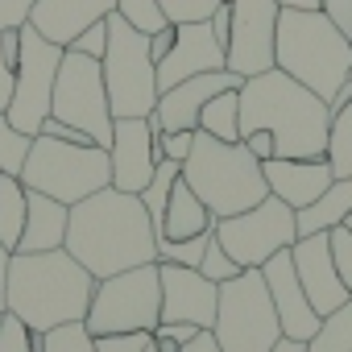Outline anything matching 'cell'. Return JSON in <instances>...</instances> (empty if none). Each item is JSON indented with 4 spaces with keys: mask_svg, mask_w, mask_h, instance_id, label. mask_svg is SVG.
<instances>
[{
    "mask_svg": "<svg viewBox=\"0 0 352 352\" xmlns=\"http://www.w3.org/2000/svg\"><path fill=\"white\" fill-rule=\"evenodd\" d=\"M319 9H323V13L344 30V38L352 42V0H319Z\"/></svg>",
    "mask_w": 352,
    "mask_h": 352,
    "instance_id": "cell-42",
    "label": "cell"
},
{
    "mask_svg": "<svg viewBox=\"0 0 352 352\" xmlns=\"http://www.w3.org/2000/svg\"><path fill=\"white\" fill-rule=\"evenodd\" d=\"M96 282L157 261V232L141 195L104 187L71 208L67 245H63Z\"/></svg>",
    "mask_w": 352,
    "mask_h": 352,
    "instance_id": "cell-1",
    "label": "cell"
},
{
    "mask_svg": "<svg viewBox=\"0 0 352 352\" xmlns=\"http://www.w3.org/2000/svg\"><path fill=\"white\" fill-rule=\"evenodd\" d=\"M261 278H265V290H270V298H274V311H278L282 336L307 344V340L315 336V327H319L323 315L311 307V298H307V290H302V282H298V274H294V257H290V249L274 253V257L261 265Z\"/></svg>",
    "mask_w": 352,
    "mask_h": 352,
    "instance_id": "cell-16",
    "label": "cell"
},
{
    "mask_svg": "<svg viewBox=\"0 0 352 352\" xmlns=\"http://www.w3.org/2000/svg\"><path fill=\"white\" fill-rule=\"evenodd\" d=\"M195 331H204V327H195V323H157V331H153V340H170V344H187Z\"/></svg>",
    "mask_w": 352,
    "mask_h": 352,
    "instance_id": "cell-44",
    "label": "cell"
},
{
    "mask_svg": "<svg viewBox=\"0 0 352 352\" xmlns=\"http://www.w3.org/2000/svg\"><path fill=\"white\" fill-rule=\"evenodd\" d=\"M162 274V323H195L212 331L216 307H220V286L208 282L195 265H174L157 261Z\"/></svg>",
    "mask_w": 352,
    "mask_h": 352,
    "instance_id": "cell-15",
    "label": "cell"
},
{
    "mask_svg": "<svg viewBox=\"0 0 352 352\" xmlns=\"http://www.w3.org/2000/svg\"><path fill=\"white\" fill-rule=\"evenodd\" d=\"M183 183L204 199V208L216 220L236 216V212H245V208H253L270 195L265 170L249 153L245 141L228 145V141H216L199 129H195V145L183 162Z\"/></svg>",
    "mask_w": 352,
    "mask_h": 352,
    "instance_id": "cell-5",
    "label": "cell"
},
{
    "mask_svg": "<svg viewBox=\"0 0 352 352\" xmlns=\"http://www.w3.org/2000/svg\"><path fill=\"white\" fill-rule=\"evenodd\" d=\"M348 79H352V71H348Z\"/></svg>",
    "mask_w": 352,
    "mask_h": 352,
    "instance_id": "cell-55",
    "label": "cell"
},
{
    "mask_svg": "<svg viewBox=\"0 0 352 352\" xmlns=\"http://www.w3.org/2000/svg\"><path fill=\"white\" fill-rule=\"evenodd\" d=\"M153 133H157L153 116H120V120H112L108 162H112V187L116 191L141 195L145 183L153 179V170L162 162Z\"/></svg>",
    "mask_w": 352,
    "mask_h": 352,
    "instance_id": "cell-14",
    "label": "cell"
},
{
    "mask_svg": "<svg viewBox=\"0 0 352 352\" xmlns=\"http://www.w3.org/2000/svg\"><path fill=\"white\" fill-rule=\"evenodd\" d=\"M216 228V216L204 208V199L183 183V170H179V183H174L170 199H166V216H162V228L157 236L166 241H191V236H204Z\"/></svg>",
    "mask_w": 352,
    "mask_h": 352,
    "instance_id": "cell-23",
    "label": "cell"
},
{
    "mask_svg": "<svg viewBox=\"0 0 352 352\" xmlns=\"http://www.w3.org/2000/svg\"><path fill=\"white\" fill-rule=\"evenodd\" d=\"M112 116H153L157 108V63L149 54V34L133 30L120 13L108 17V50L100 58Z\"/></svg>",
    "mask_w": 352,
    "mask_h": 352,
    "instance_id": "cell-7",
    "label": "cell"
},
{
    "mask_svg": "<svg viewBox=\"0 0 352 352\" xmlns=\"http://www.w3.org/2000/svg\"><path fill=\"white\" fill-rule=\"evenodd\" d=\"M179 352H224V348L216 344V336H212V331H195V336H191Z\"/></svg>",
    "mask_w": 352,
    "mask_h": 352,
    "instance_id": "cell-48",
    "label": "cell"
},
{
    "mask_svg": "<svg viewBox=\"0 0 352 352\" xmlns=\"http://www.w3.org/2000/svg\"><path fill=\"white\" fill-rule=\"evenodd\" d=\"M245 79L241 75H232L228 67L224 71H204V75H191V79H183V83H174V87H166L162 96H157V108H153V124L157 129H195L199 124V112H204V104L212 100V96H220V91H228V87H241Z\"/></svg>",
    "mask_w": 352,
    "mask_h": 352,
    "instance_id": "cell-19",
    "label": "cell"
},
{
    "mask_svg": "<svg viewBox=\"0 0 352 352\" xmlns=\"http://www.w3.org/2000/svg\"><path fill=\"white\" fill-rule=\"evenodd\" d=\"M153 348H157V344H153Z\"/></svg>",
    "mask_w": 352,
    "mask_h": 352,
    "instance_id": "cell-56",
    "label": "cell"
},
{
    "mask_svg": "<svg viewBox=\"0 0 352 352\" xmlns=\"http://www.w3.org/2000/svg\"><path fill=\"white\" fill-rule=\"evenodd\" d=\"M352 216V179H331V187L307 204L302 212H294L298 220V236H315V232H331Z\"/></svg>",
    "mask_w": 352,
    "mask_h": 352,
    "instance_id": "cell-24",
    "label": "cell"
},
{
    "mask_svg": "<svg viewBox=\"0 0 352 352\" xmlns=\"http://www.w3.org/2000/svg\"><path fill=\"white\" fill-rule=\"evenodd\" d=\"M307 352H352V298L319 319L315 336L307 340Z\"/></svg>",
    "mask_w": 352,
    "mask_h": 352,
    "instance_id": "cell-28",
    "label": "cell"
},
{
    "mask_svg": "<svg viewBox=\"0 0 352 352\" xmlns=\"http://www.w3.org/2000/svg\"><path fill=\"white\" fill-rule=\"evenodd\" d=\"M179 170H183V162H170V157H162V162H157V170H153V179H149V183H145V191H141V204H145V212H149V224H153V232L162 228L166 199H170L174 183H179Z\"/></svg>",
    "mask_w": 352,
    "mask_h": 352,
    "instance_id": "cell-29",
    "label": "cell"
},
{
    "mask_svg": "<svg viewBox=\"0 0 352 352\" xmlns=\"http://www.w3.org/2000/svg\"><path fill=\"white\" fill-rule=\"evenodd\" d=\"M153 352H179V344H170V340H157V348Z\"/></svg>",
    "mask_w": 352,
    "mask_h": 352,
    "instance_id": "cell-53",
    "label": "cell"
},
{
    "mask_svg": "<svg viewBox=\"0 0 352 352\" xmlns=\"http://www.w3.org/2000/svg\"><path fill=\"white\" fill-rule=\"evenodd\" d=\"M331 257H336L340 282H344V290H348V298H352V232H348L344 224L331 228Z\"/></svg>",
    "mask_w": 352,
    "mask_h": 352,
    "instance_id": "cell-39",
    "label": "cell"
},
{
    "mask_svg": "<svg viewBox=\"0 0 352 352\" xmlns=\"http://www.w3.org/2000/svg\"><path fill=\"white\" fill-rule=\"evenodd\" d=\"M9 249L5 245H0V315H5V286H9Z\"/></svg>",
    "mask_w": 352,
    "mask_h": 352,
    "instance_id": "cell-50",
    "label": "cell"
},
{
    "mask_svg": "<svg viewBox=\"0 0 352 352\" xmlns=\"http://www.w3.org/2000/svg\"><path fill=\"white\" fill-rule=\"evenodd\" d=\"M208 241H212V232H204V236H191V241H166V236H157V261H174V265H195V270H199V261H204V249H208Z\"/></svg>",
    "mask_w": 352,
    "mask_h": 352,
    "instance_id": "cell-33",
    "label": "cell"
},
{
    "mask_svg": "<svg viewBox=\"0 0 352 352\" xmlns=\"http://www.w3.org/2000/svg\"><path fill=\"white\" fill-rule=\"evenodd\" d=\"M162 323V274L157 261L100 278L83 327L91 336L108 331H157Z\"/></svg>",
    "mask_w": 352,
    "mask_h": 352,
    "instance_id": "cell-9",
    "label": "cell"
},
{
    "mask_svg": "<svg viewBox=\"0 0 352 352\" xmlns=\"http://www.w3.org/2000/svg\"><path fill=\"white\" fill-rule=\"evenodd\" d=\"M30 141L21 129H13V120L0 108V174H17L21 179V166H25V153H30Z\"/></svg>",
    "mask_w": 352,
    "mask_h": 352,
    "instance_id": "cell-30",
    "label": "cell"
},
{
    "mask_svg": "<svg viewBox=\"0 0 352 352\" xmlns=\"http://www.w3.org/2000/svg\"><path fill=\"white\" fill-rule=\"evenodd\" d=\"M116 13H120L133 30H141V34H157L162 25H170L157 0H116Z\"/></svg>",
    "mask_w": 352,
    "mask_h": 352,
    "instance_id": "cell-31",
    "label": "cell"
},
{
    "mask_svg": "<svg viewBox=\"0 0 352 352\" xmlns=\"http://www.w3.org/2000/svg\"><path fill=\"white\" fill-rule=\"evenodd\" d=\"M228 58H224V46L216 42L212 25L208 21H183L174 25V46L170 54L157 63V91L183 83L191 75H204V71H224Z\"/></svg>",
    "mask_w": 352,
    "mask_h": 352,
    "instance_id": "cell-17",
    "label": "cell"
},
{
    "mask_svg": "<svg viewBox=\"0 0 352 352\" xmlns=\"http://www.w3.org/2000/svg\"><path fill=\"white\" fill-rule=\"evenodd\" d=\"M274 133V157H327L331 108L311 87L270 67L241 83V137Z\"/></svg>",
    "mask_w": 352,
    "mask_h": 352,
    "instance_id": "cell-2",
    "label": "cell"
},
{
    "mask_svg": "<svg viewBox=\"0 0 352 352\" xmlns=\"http://www.w3.org/2000/svg\"><path fill=\"white\" fill-rule=\"evenodd\" d=\"M344 228H348V232H352V216H348V220H344Z\"/></svg>",
    "mask_w": 352,
    "mask_h": 352,
    "instance_id": "cell-54",
    "label": "cell"
},
{
    "mask_svg": "<svg viewBox=\"0 0 352 352\" xmlns=\"http://www.w3.org/2000/svg\"><path fill=\"white\" fill-rule=\"evenodd\" d=\"M112 13H116V0H38L34 13H30V25L46 42L67 50L87 25L112 17Z\"/></svg>",
    "mask_w": 352,
    "mask_h": 352,
    "instance_id": "cell-21",
    "label": "cell"
},
{
    "mask_svg": "<svg viewBox=\"0 0 352 352\" xmlns=\"http://www.w3.org/2000/svg\"><path fill=\"white\" fill-rule=\"evenodd\" d=\"M50 116L63 124L83 129L96 145L108 149L112 141V108H108V87H104V67L100 58L63 50L58 63V79H54V100H50Z\"/></svg>",
    "mask_w": 352,
    "mask_h": 352,
    "instance_id": "cell-10",
    "label": "cell"
},
{
    "mask_svg": "<svg viewBox=\"0 0 352 352\" xmlns=\"http://www.w3.org/2000/svg\"><path fill=\"white\" fill-rule=\"evenodd\" d=\"M58 63H63V46L46 42L25 21L21 25V54H17V67H13V100L5 108V116L13 120V129H21L25 137H38L42 120L50 116Z\"/></svg>",
    "mask_w": 352,
    "mask_h": 352,
    "instance_id": "cell-12",
    "label": "cell"
},
{
    "mask_svg": "<svg viewBox=\"0 0 352 352\" xmlns=\"http://www.w3.org/2000/svg\"><path fill=\"white\" fill-rule=\"evenodd\" d=\"M208 25H212V34H216V42L228 50V38H232V5L228 0H220V9L208 17Z\"/></svg>",
    "mask_w": 352,
    "mask_h": 352,
    "instance_id": "cell-43",
    "label": "cell"
},
{
    "mask_svg": "<svg viewBox=\"0 0 352 352\" xmlns=\"http://www.w3.org/2000/svg\"><path fill=\"white\" fill-rule=\"evenodd\" d=\"M327 162L336 179H352V100L331 108V129H327Z\"/></svg>",
    "mask_w": 352,
    "mask_h": 352,
    "instance_id": "cell-27",
    "label": "cell"
},
{
    "mask_svg": "<svg viewBox=\"0 0 352 352\" xmlns=\"http://www.w3.org/2000/svg\"><path fill=\"white\" fill-rule=\"evenodd\" d=\"M199 274L208 278V282H216V286H224V282H232L236 274H245L228 253H224V245L216 241V228H212V241H208V249H204V261H199Z\"/></svg>",
    "mask_w": 352,
    "mask_h": 352,
    "instance_id": "cell-34",
    "label": "cell"
},
{
    "mask_svg": "<svg viewBox=\"0 0 352 352\" xmlns=\"http://www.w3.org/2000/svg\"><path fill=\"white\" fill-rule=\"evenodd\" d=\"M216 241L241 270H261L274 253L298 241V220L290 204H282L278 195H265L261 204L216 220Z\"/></svg>",
    "mask_w": 352,
    "mask_h": 352,
    "instance_id": "cell-11",
    "label": "cell"
},
{
    "mask_svg": "<svg viewBox=\"0 0 352 352\" xmlns=\"http://www.w3.org/2000/svg\"><path fill=\"white\" fill-rule=\"evenodd\" d=\"M153 331H108L91 336V352H153Z\"/></svg>",
    "mask_w": 352,
    "mask_h": 352,
    "instance_id": "cell-36",
    "label": "cell"
},
{
    "mask_svg": "<svg viewBox=\"0 0 352 352\" xmlns=\"http://www.w3.org/2000/svg\"><path fill=\"white\" fill-rule=\"evenodd\" d=\"M67 220H71V208L67 204H58V199H50L42 191H30L25 228H21L17 253H50V249H63L67 245Z\"/></svg>",
    "mask_w": 352,
    "mask_h": 352,
    "instance_id": "cell-22",
    "label": "cell"
},
{
    "mask_svg": "<svg viewBox=\"0 0 352 352\" xmlns=\"http://www.w3.org/2000/svg\"><path fill=\"white\" fill-rule=\"evenodd\" d=\"M274 67L311 87L319 100H336L352 71V42L323 9H282L278 13V46Z\"/></svg>",
    "mask_w": 352,
    "mask_h": 352,
    "instance_id": "cell-4",
    "label": "cell"
},
{
    "mask_svg": "<svg viewBox=\"0 0 352 352\" xmlns=\"http://www.w3.org/2000/svg\"><path fill=\"white\" fill-rule=\"evenodd\" d=\"M157 5L170 25H183V21H208L220 9V0H157Z\"/></svg>",
    "mask_w": 352,
    "mask_h": 352,
    "instance_id": "cell-37",
    "label": "cell"
},
{
    "mask_svg": "<svg viewBox=\"0 0 352 352\" xmlns=\"http://www.w3.org/2000/svg\"><path fill=\"white\" fill-rule=\"evenodd\" d=\"M38 0H0V30H21Z\"/></svg>",
    "mask_w": 352,
    "mask_h": 352,
    "instance_id": "cell-41",
    "label": "cell"
},
{
    "mask_svg": "<svg viewBox=\"0 0 352 352\" xmlns=\"http://www.w3.org/2000/svg\"><path fill=\"white\" fill-rule=\"evenodd\" d=\"M21 183L30 191H42L50 199L75 208L79 199L112 187V162H108L104 145H67V141L38 133L30 141V153L21 166Z\"/></svg>",
    "mask_w": 352,
    "mask_h": 352,
    "instance_id": "cell-6",
    "label": "cell"
},
{
    "mask_svg": "<svg viewBox=\"0 0 352 352\" xmlns=\"http://www.w3.org/2000/svg\"><path fill=\"white\" fill-rule=\"evenodd\" d=\"M9 100H13V67L0 54V108H9Z\"/></svg>",
    "mask_w": 352,
    "mask_h": 352,
    "instance_id": "cell-49",
    "label": "cell"
},
{
    "mask_svg": "<svg viewBox=\"0 0 352 352\" xmlns=\"http://www.w3.org/2000/svg\"><path fill=\"white\" fill-rule=\"evenodd\" d=\"M67 50H75V54H87V58H104V50H108V17L104 21H96V25H87Z\"/></svg>",
    "mask_w": 352,
    "mask_h": 352,
    "instance_id": "cell-40",
    "label": "cell"
},
{
    "mask_svg": "<svg viewBox=\"0 0 352 352\" xmlns=\"http://www.w3.org/2000/svg\"><path fill=\"white\" fill-rule=\"evenodd\" d=\"M96 294V278L67 253H13L5 311L17 315L30 331H50L63 323H83Z\"/></svg>",
    "mask_w": 352,
    "mask_h": 352,
    "instance_id": "cell-3",
    "label": "cell"
},
{
    "mask_svg": "<svg viewBox=\"0 0 352 352\" xmlns=\"http://www.w3.org/2000/svg\"><path fill=\"white\" fill-rule=\"evenodd\" d=\"M290 257H294V274H298V282H302V290L319 315H331L336 307L348 302V290H344L336 257H331V232L298 236L290 245Z\"/></svg>",
    "mask_w": 352,
    "mask_h": 352,
    "instance_id": "cell-18",
    "label": "cell"
},
{
    "mask_svg": "<svg viewBox=\"0 0 352 352\" xmlns=\"http://www.w3.org/2000/svg\"><path fill=\"white\" fill-rule=\"evenodd\" d=\"M42 352H91V331L83 323H63L42 336Z\"/></svg>",
    "mask_w": 352,
    "mask_h": 352,
    "instance_id": "cell-35",
    "label": "cell"
},
{
    "mask_svg": "<svg viewBox=\"0 0 352 352\" xmlns=\"http://www.w3.org/2000/svg\"><path fill=\"white\" fill-rule=\"evenodd\" d=\"M199 133L216 137V141H241V87H228L220 96H212L199 112Z\"/></svg>",
    "mask_w": 352,
    "mask_h": 352,
    "instance_id": "cell-25",
    "label": "cell"
},
{
    "mask_svg": "<svg viewBox=\"0 0 352 352\" xmlns=\"http://www.w3.org/2000/svg\"><path fill=\"white\" fill-rule=\"evenodd\" d=\"M270 352H307V344H298V340H286V336H282Z\"/></svg>",
    "mask_w": 352,
    "mask_h": 352,
    "instance_id": "cell-51",
    "label": "cell"
},
{
    "mask_svg": "<svg viewBox=\"0 0 352 352\" xmlns=\"http://www.w3.org/2000/svg\"><path fill=\"white\" fill-rule=\"evenodd\" d=\"M153 141H157V153L162 157H170V162H187V153H191V145H195V129H157L153 133Z\"/></svg>",
    "mask_w": 352,
    "mask_h": 352,
    "instance_id": "cell-38",
    "label": "cell"
},
{
    "mask_svg": "<svg viewBox=\"0 0 352 352\" xmlns=\"http://www.w3.org/2000/svg\"><path fill=\"white\" fill-rule=\"evenodd\" d=\"M241 141L249 145V153H253L257 162H270V157H274V133H265V129H257V133H245Z\"/></svg>",
    "mask_w": 352,
    "mask_h": 352,
    "instance_id": "cell-45",
    "label": "cell"
},
{
    "mask_svg": "<svg viewBox=\"0 0 352 352\" xmlns=\"http://www.w3.org/2000/svg\"><path fill=\"white\" fill-rule=\"evenodd\" d=\"M212 336L224 352H270L282 340V323H278L261 270H245L220 286Z\"/></svg>",
    "mask_w": 352,
    "mask_h": 352,
    "instance_id": "cell-8",
    "label": "cell"
},
{
    "mask_svg": "<svg viewBox=\"0 0 352 352\" xmlns=\"http://www.w3.org/2000/svg\"><path fill=\"white\" fill-rule=\"evenodd\" d=\"M170 46H174V25H162L157 34H149V54H153V63H162V58L170 54Z\"/></svg>",
    "mask_w": 352,
    "mask_h": 352,
    "instance_id": "cell-46",
    "label": "cell"
},
{
    "mask_svg": "<svg viewBox=\"0 0 352 352\" xmlns=\"http://www.w3.org/2000/svg\"><path fill=\"white\" fill-rule=\"evenodd\" d=\"M0 54H5L9 67H17V54H21V30H0Z\"/></svg>",
    "mask_w": 352,
    "mask_h": 352,
    "instance_id": "cell-47",
    "label": "cell"
},
{
    "mask_svg": "<svg viewBox=\"0 0 352 352\" xmlns=\"http://www.w3.org/2000/svg\"><path fill=\"white\" fill-rule=\"evenodd\" d=\"M261 170H265L270 195H278L294 212L315 204L331 187V179H336L327 157H270V162H261Z\"/></svg>",
    "mask_w": 352,
    "mask_h": 352,
    "instance_id": "cell-20",
    "label": "cell"
},
{
    "mask_svg": "<svg viewBox=\"0 0 352 352\" xmlns=\"http://www.w3.org/2000/svg\"><path fill=\"white\" fill-rule=\"evenodd\" d=\"M46 331H30L17 315H0V352H42Z\"/></svg>",
    "mask_w": 352,
    "mask_h": 352,
    "instance_id": "cell-32",
    "label": "cell"
},
{
    "mask_svg": "<svg viewBox=\"0 0 352 352\" xmlns=\"http://www.w3.org/2000/svg\"><path fill=\"white\" fill-rule=\"evenodd\" d=\"M25 204L30 191L17 174H0V245L9 253H17L21 245V228H25Z\"/></svg>",
    "mask_w": 352,
    "mask_h": 352,
    "instance_id": "cell-26",
    "label": "cell"
},
{
    "mask_svg": "<svg viewBox=\"0 0 352 352\" xmlns=\"http://www.w3.org/2000/svg\"><path fill=\"white\" fill-rule=\"evenodd\" d=\"M232 5V38H228V71L241 79H253L274 67L278 46V0H228Z\"/></svg>",
    "mask_w": 352,
    "mask_h": 352,
    "instance_id": "cell-13",
    "label": "cell"
},
{
    "mask_svg": "<svg viewBox=\"0 0 352 352\" xmlns=\"http://www.w3.org/2000/svg\"><path fill=\"white\" fill-rule=\"evenodd\" d=\"M282 9H319V0H278Z\"/></svg>",
    "mask_w": 352,
    "mask_h": 352,
    "instance_id": "cell-52",
    "label": "cell"
}]
</instances>
